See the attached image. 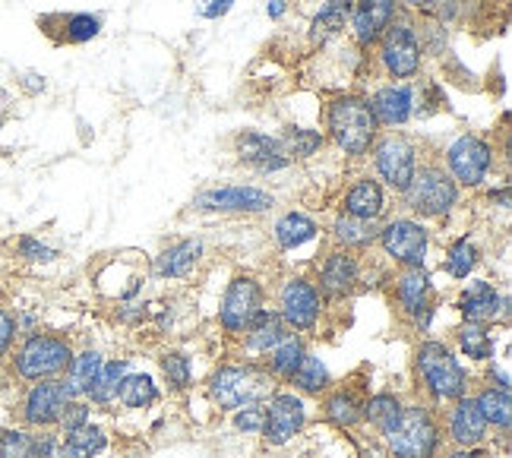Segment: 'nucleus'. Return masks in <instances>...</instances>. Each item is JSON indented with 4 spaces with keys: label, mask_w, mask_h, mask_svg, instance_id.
Instances as JSON below:
<instances>
[{
    "label": "nucleus",
    "mask_w": 512,
    "mask_h": 458,
    "mask_svg": "<svg viewBox=\"0 0 512 458\" xmlns=\"http://www.w3.org/2000/svg\"><path fill=\"white\" fill-rule=\"evenodd\" d=\"M411 383H415V398L427 402L430 408L443 411L456 398L468 395L475 386V373L452 351L446 338L424 335L411 348Z\"/></svg>",
    "instance_id": "1"
},
{
    "label": "nucleus",
    "mask_w": 512,
    "mask_h": 458,
    "mask_svg": "<svg viewBox=\"0 0 512 458\" xmlns=\"http://www.w3.org/2000/svg\"><path fill=\"white\" fill-rule=\"evenodd\" d=\"M76 345L67 332H51V329H35L29 335H19L16 348L10 351L7 370L13 386H29L42 380H61L64 370L70 367Z\"/></svg>",
    "instance_id": "2"
},
{
    "label": "nucleus",
    "mask_w": 512,
    "mask_h": 458,
    "mask_svg": "<svg viewBox=\"0 0 512 458\" xmlns=\"http://www.w3.org/2000/svg\"><path fill=\"white\" fill-rule=\"evenodd\" d=\"M323 133L326 143L336 146L351 162H361L370 155L377 136L383 133L373 121L364 92H336L323 105Z\"/></svg>",
    "instance_id": "3"
},
{
    "label": "nucleus",
    "mask_w": 512,
    "mask_h": 458,
    "mask_svg": "<svg viewBox=\"0 0 512 458\" xmlns=\"http://www.w3.org/2000/svg\"><path fill=\"white\" fill-rule=\"evenodd\" d=\"M275 386L279 383L266 373V367L260 361H247V357L219 364L203 383L206 398L219 414H231L247 405H263Z\"/></svg>",
    "instance_id": "4"
},
{
    "label": "nucleus",
    "mask_w": 512,
    "mask_h": 458,
    "mask_svg": "<svg viewBox=\"0 0 512 458\" xmlns=\"http://www.w3.org/2000/svg\"><path fill=\"white\" fill-rule=\"evenodd\" d=\"M380 443L392 458H440V452L446 449L440 411L408 395L399 421L380 436Z\"/></svg>",
    "instance_id": "5"
},
{
    "label": "nucleus",
    "mask_w": 512,
    "mask_h": 458,
    "mask_svg": "<svg viewBox=\"0 0 512 458\" xmlns=\"http://www.w3.org/2000/svg\"><path fill=\"white\" fill-rule=\"evenodd\" d=\"M462 193L465 190L452 181L440 162L424 158L405 193H399V203L405 215L418 218L424 225H433V222H449L456 215V209L462 206Z\"/></svg>",
    "instance_id": "6"
},
{
    "label": "nucleus",
    "mask_w": 512,
    "mask_h": 458,
    "mask_svg": "<svg viewBox=\"0 0 512 458\" xmlns=\"http://www.w3.org/2000/svg\"><path fill=\"white\" fill-rule=\"evenodd\" d=\"M373 61L377 70L389 79V83H415L424 76V45L418 35V16L402 10L389 23V29L380 35V42L373 45Z\"/></svg>",
    "instance_id": "7"
},
{
    "label": "nucleus",
    "mask_w": 512,
    "mask_h": 458,
    "mask_svg": "<svg viewBox=\"0 0 512 458\" xmlns=\"http://www.w3.org/2000/svg\"><path fill=\"white\" fill-rule=\"evenodd\" d=\"M386 285H389V297H392V307L399 313V320L418 338L430 335L433 320H437V310H440V291L433 285V275L427 272V266L392 269Z\"/></svg>",
    "instance_id": "8"
},
{
    "label": "nucleus",
    "mask_w": 512,
    "mask_h": 458,
    "mask_svg": "<svg viewBox=\"0 0 512 458\" xmlns=\"http://www.w3.org/2000/svg\"><path fill=\"white\" fill-rule=\"evenodd\" d=\"M275 310L285 320L291 332H298L304 338H317L326 326L329 304L323 301V294L313 282L310 272H288L279 285H275Z\"/></svg>",
    "instance_id": "9"
},
{
    "label": "nucleus",
    "mask_w": 512,
    "mask_h": 458,
    "mask_svg": "<svg viewBox=\"0 0 512 458\" xmlns=\"http://www.w3.org/2000/svg\"><path fill=\"white\" fill-rule=\"evenodd\" d=\"M263 307H269V291H266L263 278L253 272H234L222 291L219 313H215L219 335L228 345H234Z\"/></svg>",
    "instance_id": "10"
},
{
    "label": "nucleus",
    "mask_w": 512,
    "mask_h": 458,
    "mask_svg": "<svg viewBox=\"0 0 512 458\" xmlns=\"http://www.w3.org/2000/svg\"><path fill=\"white\" fill-rule=\"evenodd\" d=\"M433 244V231L430 225L418 222L405 212L399 215H386L380 228H377V250L383 253V260L392 269H421L427 266Z\"/></svg>",
    "instance_id": "11"
},
{
    "label": "nucleus",
    "mask_w": 512,
    "mask_h": 458,
    "mask_svg": "<svg viewBox=\"0 0 512 458\" xmlns=\"http://www.w3.org/2000/svg\"><path fill=\"white\" fill-rule=\"evenodd\" d=\"M310 275H313V282H317L323 301L332 310L351 301L354 294L367 291V256L339 250V247H326L323 256L313 260Z\"/></svg>",
    "instance_id": "12"
},
{
    "label": "nucleus",
    "mask_w": 512,
    "mask_h": 458,
    "mask_svg": "<svg viewBox=\"0 0 512 458\" xmlns=\"http://www.w3.org/2000/svg\"><path fill=\"white\" fill-rule=\"evenodd\" d=\"M440 165L462 190H484L497 168V146L487 136L465 130L443 149Z\"/></svg>",
    "instance_id": "13"
},
{
    "label": "nucleus",
    "mask_w": 512,
    "mask_h": 458,
    "mask_svg": "<svg viewBox=\"0 0 512 458\" xmlns=\"http://www.w3.org/2000/svg\"><path fill=\"white\" fill-rule=\"evenodd\" d=\"M367 158H370L373 177H377V181L396 196L405 193V187L411 184L418 165L424 162L421 146L402 130H383Z\"/></svg>",
    "instance_id": "14"
},
{
    "label": "nucleus",
    "mask_w": 512,
    "mask_h": 458,
    "mask_svg": "<svg viewBox=\"0 0 512 458\" xmlns=\"http://www.w3.org/2000/svg\"><path fill=\"white\" fill-rule=\"evenodd\" d=\"M310 424V398L298 395L288 386H275L263 402V430L260 440L266 449H285L298 436H304Z\"/></svg>",
    "instance_id": "15"
},
{
    "label": "nucleus",
    "mask_w": 512,
    "mask_h": 458,
    "mask_svg": "<svg viewBox=\"0 0 512 458\" xmlns=\"http://www.w3.org/2000/svg\"><path fill=\"white\" fill-rule=\"evenodd\" d=\"M275 203V193L260 184H209L193 193L190 209L203 215H266Z\"/></svg>",
    "instance_id": "16"
},
{
    "label": "nucleus",
    "mask_w": 512,
    "mask_h": 458,
    "mask_svg": "<svg viewBox=\"0 0 512 458\" xmlns=\"http://www.w3.org/2000/svg\"><path fill=\"white\" fill-rule=\"evenodd\" d=\"M67 402H70V392L61 380L29 383V386H19L13 417H16V424H23L29 430H57Z\"/></svg>",
    "instance_id": "17"
},
{
    "label": "nucleus",
    "mask_w": 512,
    "mask_h": 458,
    "mask_svg": "<svg viewBox=\"0 0 512 458\" xmlns=\"http://www.w3.org/2000/svg\"><path fill=\"white\" fill-rule=\"evenodd\" d=\"M452 307H456L459 320H468V323H487V326L509 323V294L500 285L490 282V278L471 275V282H462Z\"/></svg>",
    "instance_id": "18"
},
{
    "label": "nucleus",
    "mask_w": 512,
    "mask_h": 458,
    "mask_svg": "<svg viewBox=\"0 0 512 458\" xmlns=\"http://www.w3.org/2000/svg\"><path fill=\"white\" fill-rule=\"evenodd\" d=\"M440 421H443V436H446V446H459V449H481L494 443V430L484 421V414L478 408V402L468 395L456 398L452 405H446L440 411Z\"/></svg>",
    "instance_id": "19"
},
{
    "label": "nucleus",
    "mask_w": 512,
    "mask_h": 458,
    "mask_svg": "<svg viewBox=\"0 0 512 458\" xmlns=\"http://www.w3.org/2000/svg\"><path fill=\"white\" fill-rule=\"evenodd\" d=\"M231 152L238 158V165H244L247 171L260 174V177L282 174L294 165L285 155L279 136H269L263 130H250V127L231 136Z\"/></svg>",
    "instance_id": "20"
},
{
    "label": "nucleus",
    "mask_w": 512,
    "mask_h": 458,
    "mask_svg": "<svg viewBox=\"0 0 512 458\" xmlns=\"http://www.w3.org/2000/svg\"><path fill=\"white\" fill-rule=\"evenodd\" d=\"M373 121L380 130H402L418 117V79L415 83H380L367 95Z\"/></svg>",
    "instance_id": "21"
},
{
    "label": "nucleus",
    "mask_w": 512,
    "mask_h": 458,
    "mask_svg": "<svg viewBox=\"0 0 512 458\" xmlns=\"http://www.w3.org/2000/svg\"><path fill=\"white\" fill-rule=\"evenodd\" d=\"M203 260H206V241L200 234L174 237V241H168L152 256L149 278H159V282H184V278H190L200 269Z\"/></svg>",
    "instance_id": "22"
},
{
    "label": "nucleus",
    "mask_w": 512,
    "mask_h": 458,
    "mask_svg": "<svg viewBox=\"0 0 512 458\" xmlns=\"http://www.w3.org/2000/svg\"><path fill=\"white\" fill-rule=\"evenodd\" d=\"M364 395L367 389L358 386V380H345V383H332L326 395H320V417L323 424L339 430L342 436L348 433H361V408H364Z\"/></svg>",
    "instance_id": "23"
},
{
    "label": "nucleus",
    "mask_w": 512,
    "mask_h": 458,
    "mask_svg": "<svg viewBox=\"0 0 512 458\" xmlns=\"http://www.w3.org/2000/svg\"><path fill=\"white\" fill-rule=\"evenodd\" d=\"M402 13V0H354L351 19H348V35L354 48L361 54L373 51L380 42V35L389 29V23Z\"/></svg>",
    "instance_id": "24"
},
{
    "label": "nucleus",
    "mask_w": 512,
    "mask_h": 458,
    "mask_svg": "<svg viewBox=\"0 0 512 458\" xmlns=\"http://www.w3.org/2000/svg\"><path fill=\"white\" fill-rule=\"evenodd\" d=\"M339 212L351 215V218H364V222H383L389 215V190L377 181L373 174H358L345 184V190L339 193Z\"/></svg>",
    "instance_id": "25"
},
{
    "label": "nucleus",
    "mask_w": 512,
    "mask_h": 458,
    "mask_svg": "<svg viewBox=\"0 0 512 458\" xmlns=\"http://www.w3.org/2000/svg\"><path fill=\"white\" fill-rule=\"evenodd\" d=\"M0 458H61V436L57 430L7 424L0 427Z\"/></svg>",
    "instance_id": "26"
},
{
    "label": "nucleus",
    "mask_w": 512,
    "mask_h": 458,
    "mask_svg": "<svg viewBox=\"0 0 512 458\" xmlns=\"http://www.w3.org/2000/svg\"><path fill=\"white\" fill-rule=\"evenodd\" d=\"M323 237V222L304 209H285L272 222V244L279 253H301Z\"/></svg>",
    "instance_id": "27"
},
{
    "label": "nucleus",
    "mask_w": 512,
    "mask_h": 458,
    "mask_svg": "<svg viewBox=\"0 0 512 458\" xmlns=\"http://www.w3.org/2000/svg\"><path fill=\"white\" fill-rule=\"evenodd\" d=\"M38 26L54 45H89L105 29L98 13H48L38 16Z\"/></svg>",
    "instance_id": "28"
},
{
    "label": "nucleus",
    "mask_w": 512,
    "mask_h": 458,
    "mask_svg": "<svg viewBox=\"0 0 512 458\" xmlns=\"http://www.w3.org/2000/svg\"><path fill=\"white\" fill-rule=\"evenodd\" d=\"M449 345L468 367H484L497 357V326L459 320L449 332Z\"/></svg>",
    "instance_id": "29"
},
{
    "label": "nucleus",
    "mask_w": 512,
    "mask_h": 458,
    "mask_svg": "<svg viewBox=\"0 0 512 458\" xmlns=\"http://www.w3.org/2000/svg\"><path fill=\"white\" fill-rule=\"evenodd\" d=\"M288 332L291 329L285 326L279 310H275V307H263L260 313H256V320L247 326V332L238 338V342H234V348H238V354L247 357V361H263V357L275 345H279Z\"/></svg>",
    "instance_id": "30"
},
{
    "label": "nucleus",
    "mask_w": 512,
    "mask_h": 458,
    "mask_svg": "<svg viewBox=\"0 0 512 458\" xmlns=\"http://www.w3.org/2000/svg\"><path fill=\"white\" fill-rule=\"evenodd\" d=\"M377 222H364V218H351L345 212H332V218L326 222L323 234L329 247H339V250H351L358 256H367L373 247H377Z\"/></svg>",
    "instance_id": "31"
},
{
    "label": "nucleus",
    "mask_w": 512,
    "mask_h": 458,
    "mask_svg": "<svg viewBox=\"0 0 512 458\" xmlns=\"http://www.w3.org/2000/svg\"><path fill=\"white\" fill-rule=\"evenodd\" d=\"M408 402L405 392L396 389H377L364 395V408H361V430H370V436H380L392 430V424L399 421V414Z\"/></svg>",
    "instance_id": "32"
},
{
    "label": "nucleus",
    "mask_w": 512,
    "mask_h": 458,
    "mask_svg": "<svg viewBox=\"0 0 512 458\" xmlns=\"http://www.w3.org/2000/svg\"><path fill=\"white\" fill-rule=\"evenodd\" d=\"M484 263V250L478 244V237L465 231L459 237H452V241L446 244L443 250V260H440V269L443 275L449 278V282H468L471 275L478 272V266Z\"/></svg>",
    "instance_id": "33"
},
{
    "label": "nucleus",
    "mask_w": 512,
    "mask_h": 458,
    "mask_svg": "<svg viewBox=\"0 0 512 458\" xmlns=\"http://www.w3.org/2000/svg\"><path fill=\"white\" fill-rule=\"evenodd\" d=\"M351 4H354V0H323L320 10L313 13L310 26H307L310 48H326V45H332L336 38H342L348 32Z\"/></svg>",
    "instance_id": "34"
},
{
    "label": "nucleus",
    "mask_w": 512,
    "mask_h": 458,
    "mask_svg": "<svg viewBox=\"0 0 512 458\" xmlns=\"http://www.w3.org/2000/svg\"><path fill=\"white\" fill-rule=\"evenodd\" d=\"M471 398L478 402L484 421L494 430V436L506 443L509 433H512V389H500V386H487V383H478L471 386Z\"/></svg>",
    "instance_id": "35"
},
{
    "label": "nucleus",
    "mask_w": 512,
    "mask_h": 458,
    "mask_svg": "<svg viewBox=\"0 0 512 458\" xmlns=\"http://www.w3.org/2000/svg\"><path fill=\"white\" fill-rule=\"evenodd\" d=\"M130 370H133V357H127V354L105 357L102 370H98V376H95L89 392H86V402L95 411H111L114 402H117V389H121V380Z\"/></svg>",
    "instance_id": "36"
},
{
    "label": "nucleus",
    "mask_w": 512,
    "mask_h": 458,
    "mask_svg": "<svg viewBox=\"0 0 512 458\" xmlns=\"http://www.w3.org/2000/svg\"><path fill=\"white\" fill-rule=\"evenodd\" d=\"M165 398V389L155 383V376L146 370H130L121 389H117V402L114 408H124V411H149L155 408Z\"/></svg>",
    "instance_id": "37"
},
{
    "label": "nucleus",
    "mask_w": 512,
    "mask_h": 458,
    "mask_svg": "<svg viewBox=\"0 0 512 458\" xmlns=\"http://www.w3.org/2000/svg\"><path fill=\"white\" fill-rule=\"evenodd\" d=\"M307 351H310V338H304V335H298V332H288L279 345H275L266 357H263V367H266V373L272 376L275 383L279 386H285L288 383V376L301 367V361L307 357Z\"/></svg>",
    "instance_id": "38"
},
{
    "label": "nucleus",
    "mask_w": 512,
    "mask_h": 458,
    "mask_svg": "<svg viewBox=\"0 0 512 458\" xmlns=\"http://www.w3.org/2000/svg\"><path fill=\"white\" fill-rule=\"evenodd\" d=\"M159 373H162V383H165V392L168 395H187L193 386H196V373H193V357L190 351L177 348V345H168L159 351Z\"/></svg>",
    "instance_id": "39"
},
{
    "label": "nucleus",
    "mask_w": 512,
    "mask_h": 458,
    "mask_svg": "<svg viewBox=\"0 0 512 458\" xmlns=\"http://www.w3.org/2000/svg\"><path fill=\"white\" fill-rule=\"evenodd\" d=\"M105 364V351H98V348H76L73 357H70V367L64 370L61 376V383L67 386L70 398H86L92 380L98 376V370H102Z\"/></svg>",
    "instance_id": "40"
},
{
    "label": "nucleus",
    "mask_w": 512,
    "mask_h": 458,
    "mask_svg": "<svg viewBox=\"0 0 512 458\" xmlns=\"http://www.w3.org/2000/svg\"><path fill=\"white\" fill-rule=\"evenodd\" d=\"M57 436H61V458H98L111 443L108 430L98 424L95 417L89 424L67 430V433H57Z\"/></svg>",
    "instance_id": "41"
},
{
    "label": "nucleus",
    "mask_w": 512,
    "mask_h": 458,
    "mask_svg": "<svg viewBox=\"0 0 512 458\" xmlns=\"http://www.w3.org/2000/svg\"><path fill=\"white\" fill-rule=\"evenodd\" d=\"M332 383H336V376L329 373V367H326L323 357H320V354H313V351H307V357L301 361V367L288 376V383H285V386L294 389L298 395H304V398H320V395L329 392Z\"/></svg>",
    "instance_id": "42"
},
{
    "label": "nucleus",
    "mask_w": 512,
    "mask_h": 458,
    "mask_svg": "<svg viewBox=\"0 0 512 458\" xmlns=\"http://www.w3.org/2000/svg\"><path fill=\"white\" fill-rule=\"evenodd\" d=\"M279 143L291 162H307V158H317L326 149V133L320 127L288 124L279 136Z\"/></svg>",
    "instance_id": "43"
},
{
    "label": "nucleus",
    "mask_w": 512,
    "mask_h": 458,
    "mask_svg": "<svg viewBox=\"0 0 512 458\" xmlns=\"http://www.w3.org/2000/svg\"><path fill=\"white\" fill-rule=\"evenodd\" d=\"M13 253L23 263H32V266H51V263L61 260V250H54L51 244H45L38 234H19L16 244H13Z\"/></svg>",
    "instance_id": "44"
},
{
    "label": "nucleus",
    "mask_w": 512,
    "mask_h": 458,
    "mask_svg": "<svg viewBox=\"0 0 512 458\" xmlns=\"http://www.w3.org/2000/svg\"><path fill=\"white\" fill-rule=\"evenodd\" d=\"M19 342V326H16V310H10L7 304H0V367L7 364L10 351Z\"/></svg>",
    "instance_id": "45"
},
{
    "label": "nucleus",
    "mask_w": 512,
    "mask_h": 458,
    "mask_svg": "<svg viewBox=\"0 0 512 458\" xmlns=\"http://www.w3.org/2000/svg\"><path fill=\"white\" fill-rule=\"evenodd\" d=\"M95 417V408L86 402V398H70L64 414H61V424H57V433H67V430H76V427H83L89 424Z\"/></svg>",
    "instance_id": "46"
},
{
    "label": "nucleus",
    "mask_w": 512,
    "mask_h": 458,
    "mask_svg": "<svg viewBox=\"0 0 512 458\" xmlns=\"http://www.w3.org/2000/svg\"><path fill=\"white\" fill-rule=\"evenodd\" d=\"M231 427L244 433V436H260L263 430V405H247V408H238L231 411Z\"/></svg>",
    "instance_id": "47"
},
{
    "label": "nucleus",
    "mask_w": 512,
    "mask_h": 458,
    "mask_svg": "<svg viewBox=\"0 0 512 458\" xmlns=\"http://www.w3.org/2000/svg\"><path fill=\"white\" fill-rule=\"evenodd\" d=\"M114 320L121 326H127V329L149 323V301H140V297H136V301H124L121 307H117Z\"/></svg>",
    "instance_id": "48"
},
{
    "label": "nucleus",
    "mask_w": 512,
    "mask_h": 458,
    "mask_svg": "<svg viewBox=\"0 0 512 458\" xmlns=\"http://www.w3.org/2000/svg\"><path fill=\"white\" fill-rule=\"evenodd\" d=\"M348 440L354 443V449H358V458H392L383 443L377 440V436H358V433H348Z\"/></svg>",
    "instance_id": "49"
},
{
    "label": "nucleus",
    "mask_w": 512,
    "mask_h": 458,
    "mask_svg": "<svg viewBox=\"0 0 512 458\" xmlns=\"http://www.w3.org/2000/svg\"><path fill=\"white\" fill-rule=\"evenodd\" d=\"M234 4H238V0H203L200 16H203V19H209V23H215V19L228 16Z\"/></svg>",
    "instance_id": "50"
},
{
    "label": "nucleus",
    "mask_w": 512,
    "mask_h": 458,
    "mask_svg": "<svg viewBox=\"0 0 512 458\" xmlns=\"http://www.w3.org/2000/svg\"><path fill=\"white\" fill-rule=\"evenodd\" d=\"M440 458H494V446H481V449H459V446H446Z\"/></svg>",
    "instance_id": "51"
},
{
    "label": "nucleus",
    "mask_w": 512,
    "mask_h": 458,
    "mask_svg": "<svg viewBox=\"0 0 512 458\" xmlns=\"http://www.w3.org/2000/svg\"><path fill=\"white\" fill-rule=\"evenodd\" d=\"M440 4L443 0H402V10H408L411 16H433Z\"/></svg>",
    "instance_id": "52"
},
{
    "label": "nucleus",
    "mask_w": 512,
    "mask_h": 458,
    "mask_svg": "<svg viewBox=\"0 0 512 458\" xmlns=\"http://www.w3.org/2000/svg\"><path fill=\"white\" fill-rule=\"evenodd\" d=\"M487 199H490V203H500V209L509 212V184L490 187V190H487Z\"/></svg>",
    "instance_id": "53"
},
{
    "label": "nucleus",
    "mask_w": 512,
    "mask_h": 458,
    "mask_svg": "<svg viewBox=\"0 0 512 458\" xmlns=\"http://www.w3.org/2000/svg\"><path fill=\"white\" fill-rule=\"evenodd\" d=\"M285 13H288V0H269L266 4V16L272 19V23H279Z\"/></svg>",
    "instance_id": "54"
},
{
    "label": "nucleus",
    "mask_w": 512,
    "mask_h": 458,
    "mask_svg": "<svg viewBox=\"0 0 512 458\" xmlns=\"http://www.w3.org/2000/svg\"><path fill=\"white\" fill-rule=\"evenodd\" d=\"M0 130H4V117H0Z\"/></svg>",
    "instance_id": "55"
},
{
    "label": "nucleus",
    "mask_w": 512,
    "mask_h": 458,
    "mask_svg": "<svg viewBox=\"0 0 512 458\" xmlns=\"http://www.w3.org/2000/svg\"><path fill=\"white\" fill-rule=\"evenodd\" d=\"M494 4H506V0H494Z\"/></svg>",
    "instance_id": "56"
}]
</instances>
